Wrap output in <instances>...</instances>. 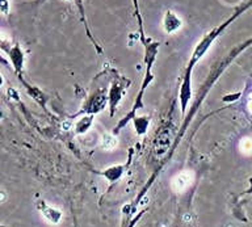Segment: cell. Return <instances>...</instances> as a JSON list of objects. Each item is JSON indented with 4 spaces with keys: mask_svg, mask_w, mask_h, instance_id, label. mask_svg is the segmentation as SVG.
<instances>
[{
    "mask_svg": "<svg viewBox=\"0 0 252 227\" xmlns=\"http://www.w3.org/2000/svg\"><path fill=\"white\" fill-rule=\"evenodd\" d=\"M169 145H171V134L169 131H164L158 137L157 143H155V153L158 155H163L168 150Z\"/></svg>",
    "mask_w": 252,
    "mask_h": 227,
    "instance_id": "1",
    "label": "cell"
},
{
    "mask_svg": "<svg viewBox=\"0 0 252 227\" xmlns=\"http://www.w3.org/2000/svg\"><path fill=\"white\" fill-rule=\"evenodd\" d=\"M189 181H190L189 173H181V175L175 177V180H173V188L176 189V191H183V189L188 187Z\"/></svg>",
    "mask_w": 252,
    "mask_h": 227,
    "instance_id": "2",
    "label": "cell"
},
{
    "mask_svg": "<svg viewBox=\"0 0 252 227\" xmlns=\"http://www.w3.org/2000/svg\"><path fill=\"white\" fill-rule=\"evenodd\" d=\"M179 27H180V21L172 13H167V20H165V29H167V32L175 31Z\"/></svg>",
    "mask_w": 252,
    "mask_h": 227,
    "instance_id": "3",
    "label": "cell"
}]
</instances>
